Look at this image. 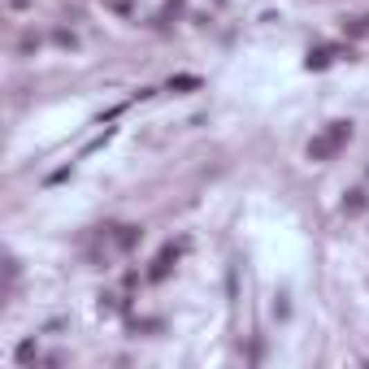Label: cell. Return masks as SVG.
Listing matches in <instances>:
<instances>
[{
    "label": "cell",
    "instance_id": "obj_1",
    "mask_svg": "<svg viewBox=\"0 0 369 369\" xmlns=\"http://www.w3.org/2000/svg\"><path fill=\"white\" fill-rule=\"evenodd\" d=\"M348 139H352V126H348V122H334V131H326L317 143H309V156H330V152L339 148V143H348Z\"/></svg>",
    "mask_w": 369,
    "mask_h": 369
}]
</instances>
